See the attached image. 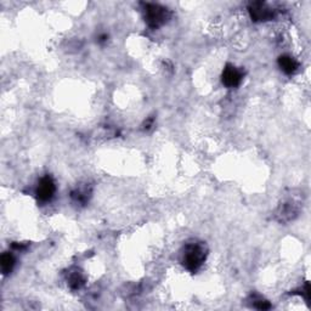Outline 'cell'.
<instances>
[{
    "instance_id": "6da1fadb",
    "label": "cell",
    "mask_w": 311,
    "mask_h": 311,
    "mask_svg": "<svg viewBox=\"0 0 311 311\" xmlns=\"http://www.w3.org/2000/svg\"><path fill=\"white\" fill-rule=\"evenodd\" d=\"M207 249L202 243H188L184 247L181 254V261L188 271L194 272L204 263Z\"/></svg>"
},
{
    "instance_id": "8992f818",
    "label": "cell",
    "mask_w": 311,
    "mask_h": 311,
    "mask_svg": "<svg viewBox=\"0 0 311 311\" xmlns=\"http://www.w3.org/2000/svg\"><path fill=\"white\" fill-rule=\"evenodd\" d=\"M278 65H280L282 71L286 72V73H288V74L293 73V72L296 69V67H298L296 61L294 59H292L290 56H287V55L281 56L280 59H278Z\"/></svg>"
},
{
    "instance_id": "52a82bcc",
    "label": "cell",
    "mask_w": 311,
    "mask_h": 311,
    "mask_svg": "<svg viewBox=\"0 0 311 311\" xmlns=\"http://www.w3.org/2000/svg\"><path fill=\"white\" fill-rule=\"evenodd\" d=\"M0 264H2V270L4 275H8L13 271L14 265H15V258L10 253H4L0 259Z\"/></svg>"
},
{
    "instance_id": "9c48e42d",
    "label": "cell",
    "mask_w": 311,
    "mask_h": 311,
    "mask_svg": "<svg viewBox=\"0 0 311 311\" xmlns=\"http://www.w3.org/2000/svg\"><path fill=\"white\" fill-rule=\"evenodd\" d=\"M254 305H255V307H257V309H260V310H265V309H269V307H270V304L267 303L266 300H263V299H259V300L255 301Z\"/></svg>"
},
{
    "instance_id": "277c9868",
    "label": "cell",
    "mask_w": 311,
    "mask_h": 311,
    "mask_svg": "<svg viewBox=\"0 0 311 311\" xmlns=\"http://www.w3.org/2000/svg\"><path fill=\"white\" fill-rule=\"evenodd\" d=\"M241 80H242V73L236 68V67L228 65L223 72V83L225 84L228 88H235V86L240 85Z\"/></svg>"
},
{
    "instance_id": "ba28073f",
    "label": "cell",
    "mask_w": 311,
    "mask_h": 311,
    "mask_svg": "<svg viewBox=\"0 0 311 311\" xmlns=\"http://www.w3.org/2000/svg\"><path fill=\"white\" fill-rule=\"evenodd\" d=\"M83 283H84V280L79 274H74L71 278H69V284H71V287L73 289L80 288V286H82Z\"/></svg>"
},
{
    "instance_id": "3957f363",
    "label": "cell",
    "mask_w": 311,
    "mask_h": 311,
    "mask_svg": "<svg viewBox=\"0 0 311 311\" xmlns=\"http://www.w3.org/2000/svg\"><path fill=\"white\" fill-rule=\"evenodd\" d=\"M55 191H56V186H55L54 180L50 176L46 175L44 178L40 179L39 184L37 187V197L38 199L42 202H48L54 197Z\"/></svg>"
},
{
    "instance_id": "5b68a950",
    "label": "cell",
    "mask_w": 311,
    "mask_h": 311,
    "mask_svg": "<svg viewBox=\"0 0 311 311\" xmlns=\"http://www.w3.org/2000/svg\"><path fill=\"white\" fill-rule=\"evenodd\" d=\"M249 11H251L252 19H254L255 21H265L272 16V11L267 9L264 3H254L249 8Z\"/></svg>"
},
{
    "instance_id": "7a4b0ae2",
    "label": "cell",
    "mask_w": 311,
    "mask_h": 311,
    "mask_svg": "<svg viewBox=\"0 0 311 311\" xmlns=\"http://www.w3.org/2000/svg\"><path fill=\"white\" fill-rule=\"evenodd\" d=\"M168 11L167 9L155 4H147L145 8V20L147 25L152 28H158L167 21Z\"/></svg>"
}]
</instances>
